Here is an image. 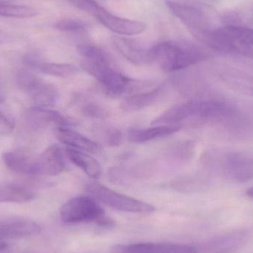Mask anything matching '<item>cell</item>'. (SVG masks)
I'll use <instances>...</instances> for the list:
<instances>
[{"label":"cell","mask_w":253,"mask_h":253,"mask_svg":"<svg viewBox=\"0 0 253 253\" xmlns=\"http://www.w3.org/2000/svg\"><path fill=\"white\" fill-rule=\"evenodd\" d=\"M81 57V66L87 74L99 82L105 94L118 97L123 93L133 91L136 80H131L114 66L105 50L91 44L77 47Z\"/></svg>","instance_id":"obj_1"},{"label":"cell","mask_w":253,"mask_h":253,"mask_svg":"<svg viewBox=\"0 0 253 253\" xmlns=\"http://www.w3.org/2000/svg\"><path fill=\"white\" fill-rule=\"evenodd\" d=\"M153 62L167 73L189 68L205 60L206 53L194 44L167 41L152 46Z\"/></svg>","instance_id":"obj_2"},{"label":"cell","mask_w":253,"mask_h":253,"mask_svg":"<svg viewBox=\"0 0 253 253\" xmlns=\"http://www.w3.org/2000/svg\"><path fill=\"white\" fill-rule=\"evenodd\" d=\"M203 44L218 51L235 52L253 59V28L227 25L213 29Z\"/></svg>","instance_id":"obj_3"},{"label":"cell","mask_w":253,"mask_h":253,"mask_svg":"<svg viewBox=\"0 0 253 253\" xmlns=\"http://www.w3.org/2000/svg\"><path fill=\"white\" fill-rule=\"evenodd\" d=\"M87 190L98 200L119 211L133 213H147L156 211L155 207L150 204L117 193L99 183H90L87 185Z\"/></svg>","instance_id":"obj_4"},{"label":"cell","mask_w":253,"mask_h":253,"mask_svg":"<svg viewBox=\"0 0 253 253\" xmlns=\"http://www.w3.org/2000/svg\"><path fill=\"white\" fill-rule=\"evenodd\" d=\"M59 214L62 222L68 224L97 223L105 216V212L100 205L87 196L70 199L61 207Z\"/></svg>","instance_id":"obj_5"},{"label":"cell","mask_w":253,"mask_h":253,"mask_svg":"<svg viewBox=\"0 0 253 253\" xmlns=\"http://www.w3.org/2000/svg\"><path fill=\"white\" fill-rule=\"evenodd\" d=\"M166 5L171 13L176 16L201 42L212 31L211 21L205 10L193 4H181L167 0Z\"/></svg>","instance_id":"obj_6"},{"label":"cell","mask_w":253,"mask_h":253,"mask_svg":"<svg viewBox=\"0 0 253 253\" xmlns=\"http://www.w3.org/2000/svg\"><path fill=\"white\" fill-rule=\"evenodd\" d=\"M17 84L31 96L36 107L47 108L53 106L57 102L59 93L56 87L27 70L18 73Z\"/></svg>","instance_id":"obj_7"},{"label":"cell","mask_w":253,"mask_h":253,"mask_svg":"<svg viewBox=\"0 0 253 253\" xmlns=\"http://www.w3.org/2000/svg\"><path fill=\"white\" fill-rule=\"evenodd\" d=\"M223 175L236 182L253 179V153L233 152L224 155L220 161Z\"/></svg>","instance_id":"obj_8"},{"label":"cell","mask_w":253,"mask_h":253,"mask_svg":"<svg viewBox=\"0 0 253 253\" xmlns=\"http://www.w3.org/2000/svg\"><path fill=\"white\" fill-rule=\"evenodd\" d=\"M22 126L25 130L34 132L42 130L51 124L68 126L72 122L62 114L45 108L34 107L26 110L22 114Z\"/></svg>","instance_id":"obj_9"},{"label":"cell","mask_w":253,"mask_h":253,"mask_svg":"<svg viewBox=\"0 0 253 253\" xmlns=\"http://www.w3.org/2000/svg\"><path fill=\"white\" fill-rule=\"evenodd\" d=\"M112 43L116 50L131 63L136 65L154 63L152 47H147L137 40L120 36L113 37Z\"/></svg>","instance_id":"obj_10"},{"label":"cell","mask_w":253,"mask_h":253,"mask_svg":"<svg viewBox=\"0 0 253 253\" xmlns=\"http://www.w3.org/2000/svg\"><path fill=\"white\" fill-rule=\"evenodd\" d=\"M112 253H199L197 248L190 245L171 243L127 244L114 245L111 248Z\"/></svg>","instance_id":"obj_11"},{"label":"cell","mask_w":253,"mask_h":253,"mask_svg":"<svg viewBox=\"0 0 253 253\" xmlns=\"http://www.w3.org/2000/svg\"><path fill=\"white\" fill-rule=\"evenodd\" d=\"M93 16L105 28L119 35H137L146 30V25L144 22L116 16L101 6Z\"/></svg>","instance_id":"obj_12"},{"label":"cell","mask_w":253,"mask_h":253,"mask_svg":"<svg viewBox=\"0 0 253 253\" xmlns=\"http://www.w3.org/2000/svg\"><path fill=\"white\" fill-rule=\"evenodd\" d=\"M7 169L22 175H38V155L25 150L8 151L2 156Z\"/></svg>","instance_id":"obj_13"},{"label":"cell","mask_w":253,"mask_h":253,"mask_svg":"<svg viewBox=\"0 0 253 253\" xmlns=\"http://www.w3.org/2000/svg\"><path fill=\"white\" fill-rule=\"evenodd\" d=\"M38 224L20 217L0 219V239H20L36 236L41 232Z\"/></svg>","instance_id":"obj_14"},{"label":"cell","mask_w":253,"mask_h":253,"mask_svg":"<svg viewBox=\"0 0 253 253\" xmlns=\"http://www.w3.org/2000/svg\"><path fill=\"white\" fill-rule=\"evenodd\" d=\"M250 238L248 230H237L216 236L207 242L203 248L207 253H229L243 247Z\"/></svg>","instance_id":"obj_15"},{"label":"cell","mask_w":253,"mask_h":253,"mask_svg":"<svg viewBox=\"0 0 253 253\" xmlns=\"http://www.w3.org/2000/svg\"><path fill=\"white\" fill-rule=\"evenodd\" d=\"M56 138L67 147L96 154L102 151L100 144L68 126H57L54 129Z\"/></svg>","instance_id":"obj_16"},{"label":"cell","mask_w":253,"mask_h":253,"mask_svg":"<svg viewBox=\"0 0 253 253\" xmlns=\"http://www.w3.org/2000/svg\"><path fill=\"white\" fill-rule=\"evenodd\" d=\"M23 62L31 69L37 70L39 72L46 75L58 78H68L77 74V68L70 64L54 63L42 60L40 56L33 53L25 55Z\"/></svg>","instance_id":"obj_17"},{"label":"cell","mask_w":253,"mask_h":253,"mask_svg":"<svg viewBox=\"0 0 253 253\" xmlns=\"http://www.w3.org/2000/svg\"><path fill=\"white\" fill-rule=\"evenodd\" d=\"M65 169V157L59 146L50 145L38 155V175H57Z\"/></svg>","instance_id":"obj_18"},{"label":"cell","mask_w":253,"mask_h":253,"mask_svg":"<svg viewBox=\"0 0 253 253\" xmlns=\"http://www.w3.org/2000/svg\"><path fill=\"white\" fill-rule=\"evenodd\" d=\"M165 93L162 85L154 86L151 88L129 95L123 101L121 108L127 111L144 109L157 102Z\"/></svg>","instance_id":"obj_19"},{"label":"cell","mask_w":253,"mask_h":253,"mask_svg":"<svg viewBox=\"0 0 253 253\" xmlns=\"http://www.w3.org/2000/svg\"><path fill=\"white\" fill-rule=\"evenodd\" d=\"M182 127L180 125H158L153 127L141 129L134 128L128 131L127 138L131 142L141 144L169 136L178 132Z\"/></svg>","instance_id":"obj_20"},{"label":"cell","mask_w":253,"mask_h":253,"mask_svg":"<svg viewBox=\"0 0 253 253\" xmlns=\"http://www.w3.org/2000/svg\"><path fill=\"white\" fill-rule=\"evenodd\" d=\"M65 154L71 163L83 169L90 178L97 179L100 177L102 173L100 165L96 159L89 155L87 152L67 147L65 148Z\"/></svg>","instance_id":"obj_21"},{"label":"cell","mask_w":253,"mask_h":253,"mask_svg":"<svg viewBox=\"0 0 253 253\" xmlns=\"http://www.w3.org/2000/svg\"><path fill=\"white\" fill-rule=\"evenodd\" d=\"M217 77L231 90L253 97V76L237 71H221Z\"/></svg>","instance_id":"obj_22"},{"label":"cell","mask_w":253,"mask_h":253,"mask_svg":"<svg viewBox=\"0 0 253 253\" xmlns=\"http://www.w3.org/2000/svg\"><path fill=\"white\" fill-rule=\"evenodd\" d=\"M35 197L33 190L22 184H0V203H25Z\"/></svg>","instance_id":"obj_23"},{"label":"cell","mask_w":253,"mask_h":253,"mask_svg":"<svg viewBox=\"0 0 253 253\" xmlns=\"http://www.w3.org/2000/svg\"><path fill=\"white\" fill-rule=\"evenodd\" d=\"M38 11L31 6L9 4L0 1V16L4 17L25 19L37 16Z\"/></svg>","instance_id":"obj_24"},{"label":"cell","mask_w":253,"mask_h":253,"mask_svg":"<svg viewBox=\"0 0 253 253\" xmlns=\"http://www.w3.org/2000/svg\"><path fill=\"white\" fill-rule=\"evenodd\" d=\"M194 144L191 141H185L178 144L171 151V156L180 162H187L193 157Z\"/></svg>","instance_id":"obj_25"},{"label":"cell","mask_w":253,"mask_h":253,"mask_svg":"<svg viewBox=\"0 0 253 253\" xmlns=\"http://www.w3.org/2000/svg\"><path fill=\"white\" fill-rule=\"evenodd\" d=\"M54 26L56 29L65 32H83L87 29V25L84 22L72 19H61Z\"/></svg>","instance_id":"obj_26"},{"label":"cell","mask_w":253,"mask_h":253,"mask_svg":"<svg viewBox=\"0 0 253 253\" xmlns=\"http://www.w3.org/2000/svg\"><path fill=\"white\" fill-rule=\"evenodd\" d=\"M82 113L85 117L96 119V120H104L109 116L108 111L104 107L93 102H90L83 105L82 108Z\"/></svg>","instance_id":"obj_27"},{"label":"cell","mask_w":253,"mask_h":253,"mask_svg":"<svg viewBox=\"0 0 253 253\" xmlns=\"http://www.w3.org/2000/svg\"><path fill=\"white\" fill-rule=\"evenodd\" d=\"M101 134L104 141L107 144L112 147L119 146L123 140V134L121 131L115 127H105L101 129Z\"/></svg>","instance_id":"obj_28"},{"label":"cell","mask_w":253,"mask_h":253,"mask_svg":"<svg viewBox=\"0 0 253 253\" xmlns=\"http://www.w3.org/2000/svg\"><path fill=\"white\" fill-rule=\"evenodd\" d=\"M70 4L83 11L93 15L100 5L93 0H67Z\"/></svg>","instance_id":"obj_29"},{"label":"cell","mask_w":253,"mask_h":253,"mask_svg":"<svg viewBox=\"0 0 253 253\" xmlns=\"http://www.w3.org/2000/svg\"><path fill=\"white\" fill-rule=\"evenodd\" d=\"M14 123L6 116L2 111H0V134L6 135L11 133L14 129Z\"/></svg>","instance_id":"obj_30"},{"label":"cell","mask_w":253,"mask_h":253,"mask_svg":"<svg viewBox=\"0 0 253 253\" xmlns=\"http://www.w3.org/2000/svg\"><path fill=\"white\" fill-rule=\"evenodd\" d=\"M0 253H19L13 245L10 244L1 242L0 243Z\"/></svg>","instance_id":"obj_31"},{"label":"cell","mask_w":253,"mask_h":253,"mask_svg":"<svg viewBox=\"0 0 253 253\" xmlns=\"http://www.w3.org/2000/svg\"><path fill=\"white\" fill-rule=\"evenodd\" d=\"M246 194L248 197L251 198V199H253V187H251V188H249L248 190H247Z\"/></svg>","instance_id":"obj_32"},{"label":"cell","mask_w":253,"mask_h":253,"mask_svg":"<svg viewBox=\"0 0 253 253\" xmlns=\"http://www.w3.org/2000/svg\"><path fill=\"white\" fill-rule=\"evenodd\" d=\"M4 101V93H2L1 90H0V103H2Z\"/></svg>","instance_id":"obj_33"},{"label":"cell","mask_w":253,"mask_h":253,"mask_svg":"<svg viewBox=\"0 0 253 253\" xmlns=\"http://www.w3.org/2000/svg\"><path fill=\"white\" fill-rule=\"evenodd\" d=\"M3 39H4V34L1 32V30H0V43L3 41Z\"/></svg>","instance_id":"obj_34"},{"label":"cell","mask_w":253,"mask_h":253,"mask_svg":"<svg viewBox=\"0 0 253 253\" xmlns=\"http://www.w3.org/2000/svg\"><path fill=\"white\" fill-rule=\"evenodd\" d=\"M0 243H1V239H0Z\"/></svg>","instance_id":"obj_35"}]
</instances>
